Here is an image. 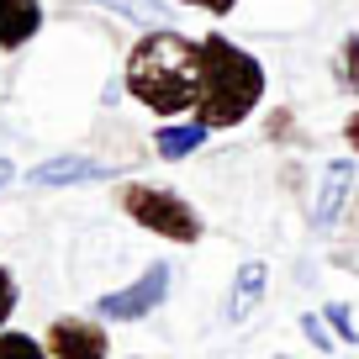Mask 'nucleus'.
I'll return each instance as SVG.
<instances>
[{"mask_svg":"<svg viewBox=\"0 0 359 359\" xmlns=\"http://www.w3.org/2000/svg\"><path fill=\"white\" fill-rule=\"evenodd\" d=\"M348 191H354V158H333L323 169V185H317V206H312V222L317 227H333L338 212H344Z\"/></svg>","mask_w":359,"mask_h":359,"instance_id":"423d86ee","label":"nucleus"},{"mask_svg":"<svg viewBox=\"0 0 359 359\" xmlns=\"http://www.w3.org/2000/svg\"><path fill=\"white\" fill-rule=\"evenodd\" d=\"M11 312H16V275H11L6 264H0V333H6Z\"/></svg>","mask_w":359,"mask_h":359,"instance_id":"ddd939ff","label":"nucleus"},{"mask_svg":"<svg viewBox=\"0 0 359 359\" xmlns=\"http://www.w3.org/2000/svg\"><path fill=\"white\" fill-rule=\"evenodd\" d=\"M206 137H212V127H206V122H164L154 133V154L158 158H191Z\"/></svg>","mask_w":359,"mask_h":359,"instance_id":"1a4fd4ad","label":"nucleus"},{"mask_svg":"<svg viewBox=\"0 0 359 359\" xmlns=\"http://www.w3.org/2000/svg\"><path fill=\"white\" fill-rule=\"evenodd\" d=\"M333 74H338V90L359 95V32L338 43V58H333Z\"/></svg>","mask_w":359,"mask_h":359,"instance_id":"9b49d317","label":"nucleus"},{"mask_svg":"<svg viewBox=\"0 0 359 359\" xmlns=\"http://www.w3.org/2000/svg\"><path fill=\"white\" fill-rule=\"evenodd\" d=\"M111 169L101 164V158H79V154H64V158H48V164H37L32 185H43V191H58V185H85V180H106Z\"/></svg>","mask_w":359,"mask_h":359,"instance_id":"6e6552de","label":"nucleus"},{"mask_svg":"<svg viewBox=\"0 0 359 359\" xmlns=\"http://www.w3.org/2000/svg\"><path fill=\"white\" fill-rule=\"evenodd\" d=\"M327 323H333V327H338V338H348V344L359 338V333H354V323H348V306H344V302L327 306Z\"/></svg>","mask_w":359,"mask_h":359,"instance_id":"2eb2a0df","label":"nucleus"},{"mask_svg":"<svg viewBox=\"0 0 359 359\" xmlns=\"http://www.w3.org/2000/svg\"><path fill=\"white\" fill-rule=\"evenodd\" d=\"M122 85L137 106L154 116H185L201 101V37H185L175 27H154L133 43L122 69Z\"/></svg>","mask_w":359,"mask_h":359,"instance_id":"f257e3e1","label":"nucleus"},{"mask_svg":"<svg viewBox=\"0 0 359 359\" xmlns=\"http://www.w3.org/2000/svg\"><path fill=\"white\" fill-rule=\"evenodd\" d=\"M0 359H53L32 333H0Z\"/></svg>","mask_w":359,"mask_h":359,"instance_id":"f8f14e48","label":"nucleus"},{"mask_svg":"<svg viewBox=\"0 0 359 359\" xmlns=\"http://www.w3.org/2000/svg\"><path fill=\"white\" fill-rule=\"evenodd\" d=\"M180 6H191V11H206V16H227V11H238V0H180Z\"/></svg>","mask_w":359,"mask_h":359,"instance_id":"dca6fc26","label":"nucleus"},{"mask_svg":"<svg viewBox=\"0 0 359 359\" xmlns=\"http://www.w3.org/2000/svg\"><path fill=\"white\" fill-rule=\"evenodd\" d=\"M43 348L53 359H111L106 317H53L43 333Z\"/></svg>","mask_w":359,"mask_h":359,"instance_id":"20e7f679","label":"nucleus"},{"mask_svg":"<svg viewBox=\"0 0 359 359\" xmlns=\"http://www.w3.org/2000/svg\"><path fill=\"white\" fill-rule=\"evenodd\" d=\"M116 206L133 217L143 233L164 238V243H201V212L180 191H164V185H143V180H127L116 185Z\"/></svg>","mask_w":359,"mask_h":359,"instance_id":"7ed1b4c3","label":"nucleus"},{"mask_svg":"<svg viewBox=\"0 0 359 359\" xmlns=\"http://www.w3.org/2000/svg\"><path fill=\"white\" fill-rule=\"evenodd\" d=\"M164 296H169V264H148L133 285L101 296V302H95V317H106V323H137V317H148L154 306H164Z\"/></svg>","mask_w":359,"mask_h":359,"instance_id":"39448f33","label":"nucleus"},{"mask_svg":"<svg viewBox=\"0 0 359 359\" xmlns=\"http://www.w3.org/2000/svg\"><path fill=\"white\" fill-rule=\"evenodd\" d=\"M264 275H269V269L259 264V259H248V264L238 269V280H233V302H227V323H243V317L254 312L259 302H264Z\"/></svg>","mask_w":359,"mask_h":359,"instance_id":"9d476101","label":"nucleus"},{"mask_svg":"<svg viewBox=\"0 0 359 359\" xmlns=\"http://www.w3.org/2000/svg\"><path fill=\"white\" fill-rule=\"evenodd\" d=\"M269 90V74L248 48H238L233 37L206 32L201 37V101H196V122H206L212 133L238 127L259 111Z\"/></svg>","mask_w":359,"mask_h":359,"instance_id":"f03ea898","label":"nucleus"},{"mask_svg":"<svg viewBox=\"0 0 359 359\" xmlns=\"http://www.w3.org/2000/svg\"><path fill=\"white\" fill-rule=\"evenodd\" d=\"M344 143H348V148L359 154V106L348 111V122H344Z\"/></svg>","mask_w":359,"mask_h":359,"instance_id":"f3484780","label":"nucleus"},{"mask_svg":"<svg viewBox=\"0 0 359 359\" xmlns=\"http://www.w3.org/2000/svg\"><path fill=\"white\" fill-rule=\"evenodd\" d=\"M106 6H116V11L137 16V22H158V16H164V6H158V0H106Z\"/></svg>","mask_w":359,"mask_h":359,"instance_id":"4468645a","label":"nucleus"},{"mask_svg":"<svg viewBox=\"0 0 359 359\" xmlns=\"http://www.w3.org/2000/svg\"><path fill=\"white\" fill-rule=\"evenodd\" d=\"M43 32V6L37 0H0V53H16Z\"/></svg>","mask_w":359,"mask_h":359,"instance_id":"0eeeda50","label":"nucleus"},{"mask_svg":"<svg viewBox=\"0 0 359 359\" xmlns=\"http://www.w3.org/2000/svg\"><path fill=\"white\" fill-rule=\"evenodd\" d=\"M6 180H11V164H6V158H0V185H6Z\"/></svg>","mask_w":359,"mask_h":359,"instance_id":"a211bd4d","label":"nucleus"}]
</instances>
